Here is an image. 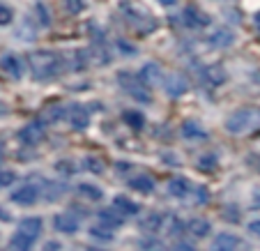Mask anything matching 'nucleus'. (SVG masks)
Here are the masks:
<instances>
[{"mask_svg": "<svg viewBox=\"0 0 260 251\" xmlns=\"http://www.w3.org/2000/svg\"><path fill=\"white\" fill-rule=\"evenodd\" d=\"M249 159H255V162H258V164H253V166H255V168H258V171H260V157H249Z\"/></svg>", "mask_w": 260, "mask_h": 251, "instance_id": "47", "label": "nucleus"}, {"mask_svg": "<svg viewBox=\"0 0 260 251\" xmlns=\"http://www.w3.org/2000/svg\"><path fill=\"white\" fill-rule=\"evenodd\" d=\"M14 180H16V173H12V171H3V173H0V187H10Z\"/></svg>", "mask_w": 260, "mask_h": 251, "instance_id": "33", "label": "nucleus"}, {"mask_svg": "<svg viewBox=\"0 0 260 251\" xmlns=\"http://www.w3.org/2000/svg\"><path fill=\"white\" fill-rule=\"evenodd\" d=\"M99 224H104V226H108V228H120L124 224V214L122 212H118L113 207V210H111V207H106V210H99Z\"/></svg>", "mask_w": 260, "mask_h": 251, "instance_id": "10", "label": "nucleus"}, {"mask_svg": "<svg viewBox=\"0 0 260 251\" xmlns=\"http://www.w3.org/2000/svg\"><path fill=\"white\" fill-rule=\"evenodd\" d=\"M35 10H37V14H40L42 25H49V23H51V19H49V12H46V7L42 5V3H40V5H37V7H35Z\"/></svg>", "mask_w": 260, "mask_h": 251, "instance_id": "36", "label": "nucleus"}, {"mask_svg": "<svg viewBox=\"0 0 260 251\" xmlns=\"http://www.w3.org/2000/svg\"><path fill=\"white\" fill-rule=\"evenodd\" d=\"M64 5H67V10L72 12V14H79V12H83L85 0H64Z\"/></svg>", "mask_w": 260, "mask_h": 251, "instance_id": "31", "label": "nucleus"}, {"mask_svg": "<svg viewBox=\"0 0 260 251\" xmlns=\"http://www.w3.org/2000/svg\"><path fill=\"white\" fill-rule=\"evenodd\" d=\"M168 194L175 198H184L189 194V180L187 177H173L168 182Z\"/></svg>", "mask_w": 260, "mask_h": 251, "instance_id": "17", "label": "nucleus"}, {"mask_svg": "<svg viewBox=\"0 0 260 251\" xmlns=\"http://www.w3.org/2000/svg\"><path fill=\"white\" fill-rule=\"evenodd\" d=\"M249 231L253 233V235H258V237H260V219H255V222H251V224H249Z\"/></svg>", "mask_w": 260, "mask_h": 251, "instance_id": "39", "label": "nucleus"}, {"mask_svg": "<svg viewBox=\"0 0 260 251\" xmlns=\"http://www.w3.org/2000/svg\"><path fill=\"white\" fill-rule=\"evenodd\" d=\"M44 136L46 134H44L42 122H30L19 132V141H23L25 145H37L40 141H44Z\"/></svg>", "mask_w": 260, "mask_h": 251, "instance_id": "7", "label": "nucleus"}, {"mask_svg": "<svg viewBox=\"0 0 260 251\" xmlns=\"http://www.w3.org/2000/svg\"><path fill=\"white\" fill-rule=\"evenodd\" d=\"M118 49L122 51L124 55H136V46L129 44V42H124V40H118Z\"/></svg>", "mask_w": 260, "mask_h": 251, "instance_id": "35", "label": "nucleus"}, {"mask_svg": "<svg viewBox=\"0 0 260 251\" xmlns=\"http://www.w3.org/2000/svg\"><path fill=\"white\" fill-rule=\"evenodd\" d=\"M120 10H122L127 23L132 25V28H136L138 33L147 35V33H152V30H157V21H154L152 12L147 10V7H143L141 3L122 0V3H120Z\"/></svg>", "mask_w": 260, "mask_h": 251, "instance_id": "2", "label": "nucleus"}, {"mask_svg": "<svg viewBox=\"0 0 260 251\" xmlns=\"http://www.w3.org/2000/svg\"><path fill=\"white\" fill-rule=\"evenodd\" d=\"M127 168H132V164H127V162H118V171H127Z\"/></svg>", "mask_w": 260, "mask_h": 251, "instance_id": "43", "label": "nucleus"}, {"mask_svg": "<svg viewBox=\"0 0 260 251\" xmlns=\"http://www.w3.org/2000/svg\"><path fill=\"white\" fill-rule=\"evenodd\" d=\"M42 219L40 217H25L23 222H21V226H19V231H23V233H28V235H32V237H37L42 233Z\"/></svg>", "mask_w": 260, "mask_h": 251, "instance_id": "21", "label": "nucleus"}, {"mask_svg": "<svg viewBox=\"0 0 260 251\" xmlns=\"http://www.w3.org/2000/svg\"><path fill=\"white\" fill-rule=\"evenodd\" d=\"M0 217H3V222H10V214L5 210H0Z\"/></svg>", "mask_w": 260, "mask_h": 251, "instance_id": "45", "label": "nucleus"}, {"mask_svg": "<svg viewBox=\"0 0 260 251\" xmlns=\"http://www.w3.org/2000/svg\"><path fill=\"white\" fill-rule=\"evenodd\" d=\"M0 113H5V104H0Z\"/></svg>", "mask_w": 260, "mask_h": 251, "instance_id": "48", "label": "nucleus"}, {"mask_svg": "<svg viewBox=\"0 0 260 251\" xmlns=\"http://www.w3.org/2000/svg\"><path fill=\"white\" fill-rule=\"evenodd\" d=\"M90 237H94V240H99V242H111V240H113V228L104 226V224L92 226V228H90Z\"/></svg>", "mask_w": 260, "mask_h": 251, "instance_id": "25", "label": "nucleus"}, {"mask_svg": "<svg viewBox=\"0 0 260 251\" xmlns=\"http://www.w3.org/2000/svg\"><path fill=\"white\" fill-rule=\"evenodd\" d=\"M182 136L189 138V141H203V138H207V132L198 122H193V120H187V122L182 124Z\"/></svg>", "mask_w": 260, "mask_h": 251, "instance_id": "15", "label": "nucleus"}, {"mask_svg": "<svg viewBox=\"0 0 260 251\" xmlns=\"http://www.w3.org/2000/svg\"><path fill=\"white\" fill-rule=\"evenodd\" d=\"M177 249H187V251H191V249H193V244H189V242H177Z\"/></svg>", "mask_w": 260, "mask_h": 251, "instance_id": "41", "label": "nucleus"}, {"mask_svg": "<svg viewBox=\"0 0 260 251\" xmlns=\"http://www.w3.org/2000/svg\"><path fill=\"white\" fill-rule=\"evenodd\" d=\"M141 76L143 81H145L147 85H150V88H152V85H157V83H164V72H161V67H159L157 62H145L141 67Z\"/></svg>", "mask_w": 260, "mask_h": 251, "instance_id": "8", "label": "nucleus"}, {"mask_svg": "<svg viewBox=\"0 0 260 251\" xmlns=\"http://www.w3.org/2000/svg\"><path fill=\"white\" fill-rule=\"evenodd\" d=\"M53 228L60 233H76L79 231V222L72 214H58V217H53Z\"/></svg>", "mask_w": 260, "mask_h": 251, "instance_id": "14", "label": "nucleus"}, {"mask_svg": "<svg viewBox=\"0 0 260 251\" xmlns=\"http://www.w3.org/2000/svg\"><path fill=\"white\" fill-rule=\"evenodd\" d=\"M12 201H14L16 205H32V203L37 201V187H35V184H23V187H19L12 194Z\"/></svg>", "mask_w": 260, "mask_h": 251, "instance_id": "9", "label": "nucleus"}, {"mask_svg": "<svg viewBox=\"0 0 260 251\" xmlns=\"http://www.w3.org/2000/svg\"><path fill=\"white\" fill-rule=\"evenodd\" d=\"M214 249H221V251H231V249H237L240 246V237L233 235V233H219L214 240Z\"/></svg>", "mask_w": 260, "mask_h": 251, "instance_id": "16", "label": "nucleus"}, {"mask_svg": "<svg viewBox=\"0 0 260 251\" xmlns=\"http://www.w3.org/2000/svg\"><path fill=\"white\" fill-rule=\"evenodd\" d=\"M83 164H85V171H94V173H102V171H104V166L99 164V159L85 157V159H83Z\"/></svg>", "mask_w": 260, "mask_h": 251, "instance_id": "32", "label": "nucleus"}, {"mask_svg": "<svg viewBox=\"0 0 260 251\" xmlns=\"http://www.w3.org/2000/svg\"><path fill=\"white\" fill-rule=\"evenodd\" d=\"M258 113L253 109H240L226 120V129L231 134H246L249 129H253L258 124Z\"/></svg>", "mask_w": 260, "mask_h": 251, "instance_id": "4", "label": "nucleus"}, {"mask_svg": "<svg viewBox=\"0 0 260 251\" xmlns=\"http://www.w3.org/2000/svg\"><path fill=\"white\" fill-rule=\"evenodd\" d=\"M113 207L118 212H122L124 217H129V214H138V205L134 201H129L127 196H115L113 198Z\"/></svg>", "mask_w": 260, "mask_h": 251, "instance_id": "18", "label": "nucleus"}, {"mask_svg": "<svg viewBox=\"0 0 260 251\" xmlns=\"http://www.w3.org/2000/svg\"><path fill=\"white\" fill-rule=\"evenodd\" d=\"M164 88H166V92L171 95V97H182V95L189 92V81L182 74L173 72V74H166V79H164Z\"/></svg>", "mask_w": 260, "mask_h": 251, "instance_id": "5", "label": "nucleus"}, {"mask_svg": "<svg viewBox=\"0 0 260 251\" xmlns=\"http://www.w3.org/2000/svg\"><path fill=\"white\" fill-rule=\"evenodd\" d=\"M32 242H35L32 235H28V233H23V231H16L14 237L10 240V246L12 249H30Z\"/></svg>", "mask_w": 260, "mask_h": 251, "instance_id": "22", "label": "nucleus"}, {"mask_svg": "<svg viewBox=\"0 0 260 251\" xmlns=\"http://www.w3.org/2000/svg\"><path fill=\"white\" fill-rule=\"evenodd\" d=\"M143 249H157V246H159V242H152V240H150V242H143Z\"/></svg>", "mask_w": 260, "mask_h": 251, "instance_id": "40", "label": "nucleus"}, {"mask_svg": "<svg viewBox=\"0 0 260 251\" xmlns=\"http://www.w3.org/2000/svg\"><path fill=\"white\" fill-rule=\"evenodd\" d=\"M184 231V226H182V222H177V219H173V226H171V235L173 237H177L180 233Z\"/></svg>", "mask_w": 260, "mask_h": 251, "instance_id": "38", "label": "nucleus"}, {"mask_svg": "<svg viewBox=\"0 0 260 251\" xmlns=\"http://www.w3.org/2000/svg\"><path fill=\"white\" fill-rule=\"evenodd\" d=\"M28 65L32 69L35 79H40V81L53 79V76L60 74V69H62V60L53 51H35V53L28 55Z\"/></svg>", "mask_w": 260, "mask_h": 251, "instance_id": "1", "label": "nucleus"}, {"mask_svg": "<svg viewBox=\"0 0 260 251\" xmlns=\"http://www.w3.org/2000/svg\"><path fill=\"white\" fill-rule=\"evenodd\" d=\"M46 249H49V251H53V249L58 251L60 249V242H49V244H46Z\"/></svg>", "mask_w": 260, "mask_h": 251, "instance_id": "42", "label": "nucleus"}, {"mask_svg": "<svg viewBox=\"0 0 260 251\" xmlns=\"http://www.w3.org/2000/svg\"><path fill=\"white\" fill-rule=\"evenodd\" d=\"M210 42L216 46V49H226V46H231L233 42H235V35H233L231 30H216V33L210 37Z\"/></svg>", "mask_w": 260, "mask_h": 251, "instance_id": "20", "label": "nucleus"}, {"mask_svg": "<svg viewBox=\"0 0 260 251\" xmlns=\"http://www.w3.org/2000/svg\"><path fill=\"white\" fill-rule=\"evenodd\" d=\"M62 192H64V187H55V184H49V192H46V198H49V201H53V198H58Z\"/></svg>", "mask_w": 260, "mask_h": 251, "instance_id": "37", "label": "nucleus"}, {"mask_svg": "<svg viewBox=\"0 0 260 251\" xmlns=\"http://www.w3.org/2000/svg\"><path fill=\"white\" fill-rule=\"evenodd\" d=\"M203 79H205L212 88H216V85H221L226 81V69L221 67V65H210V67L203 69Z\"/></svg>", "mask_w": 260, "mask_h": 251, "instance_id": "12", "label": "nucleus"}, {"mask_svg": "<svg viewBox=\"0 0 260 251\" xmlns=\"http://www.w3.org/2000/svg\"><path fill=\"white\" fill-rule=\"evenodd\" d=\"M182 21H184V25H189V28H203V25L210 23V16L198 10L196 5H189L182 12Z\"/></svg>", "mask_w": 260, "mask_h": 251, "instance_id": "6", "label": "nucleus"}, {"mask_svg": "<svg viewBox=\"0 0 260 251\" xmlns=\"http://www.w3.org/2000/svg\"><path fill=\"white\" fill-rule=\"evenodd\" d=\"M12 10L10 7H5V5H0V25H7V23H12Z\"/></svg>", "mask_w": 260, "mask_h": 251, "instance_id": "34", "label": "nucleus"}, {"mask_svg": "<svg viewBox=\"0 0 260 251\" xmlns=\"http://www.w3.org/2000/svg\"><path fill=\"white\" fill-rule=\"evenodd\" d=\"M44 118L51 120V122H53V120H62L64 118V109H62V106H51V109L46 111Z\"/></svg>", "mask_w": 260, "mask_h": 251, "instance_id": "30", "label": "nucleus"}, {"mask_svg": "<svg viewBox=\"0 0 260 251\" xmlns=\"http://www.w3.org/2000/svg\"><path fill=\"white\" fill-rule=\"evenodd\" d=\"M129 187L136 189V192H141V194H150L154 189V182H152V177L150 175H136V177L129 180Z\"/></svg>", "mask_w": 260, "mask_h": 251, "instance_id": "19", "label": "nucleus"}, {"mask_svg": "<svg viewBox=\"0 0 260 251\" xmlns=\"http://www.w3.org/2000/svg\"><path fill=\"white\" fill-rule=\"evenodd\" d=\"M193 198H196L198 205H205V203L210 201V189L203 187V184H201V187H196V189H193Z\"/></svg>", "mask_w": 260, "mask_h": 251, "instance_id": "29", "label": "nucleus"}, {"mask_svg": "<svg viewBox=\"0 0 260 251\" xmlns=\"http://www.w3.org/2000/svg\"><path fill=\"white\" fill-rule=\"evenodd\" d=\"M216 164H219L216 154H203V157L198 159V168H201V171H214Z\"/></svg>", "mask_w": 260, "mask_h": 251, "instance_id": "28", "label": "nucleus"}, {"mask_svg": "<svg viewBox=\"0 0 260 251\" xmlns=\"http://www.w3.org/2000/svg\"><path fill=\"white\" fill-rule=\"evenodd\" d=\"M0 67L5 69L7 74H12L14 79H21V74H23V65H21V60L16 58L14 53H5L3 58H0Z\"/></svg>", "mask_w": 260, "mask_h": 251, "instance_id": "11", "label": "nucleus"}, {"mask_svg": "<svg viewBox=\"0 0 260 251\" xmlns=\"http://www.w3.org/2000/svg\"><path fill=\"white\" fill-rule=\"evenodd\" d=\"M161 224H164V217L159 214V212H152V214L143 222V228H145V231H150V233H154V231H159V228H161Z\"/></svg>", "mask_w": 260, "mask_h": 251, "instance_id": "27", "label": "nucleus"}, {"mask_svg": "<svg viewBox=\"0 0 260 251\" xmlns=\"http://www.w3.org/2000/svg\"><path fill=\"white\" fill-rule=\"evenodd\" d=\"M79 194L88 196L90 201H99V198H102V189L94 187V184H90V182H81L79 184Z\"/></svg>", "mask_w": 260, "mask_h": 251, "instance_id": "26", "label": "nucleus"}, {"mask_svg": "<svg viewBox=\"0 0 260 251\" xmlns=\"http://www.w3.org/2000/svg\"><path fill=\"white\" fill-rule=\"evenodd\" d=\"M157 3H161V5H166V7H171V5H175L177 0H157Z\"/></svg>", "mask_w": 260, "mask_h": 251, "instance_id": "44", "label": "nucleus"}, {"mask_svg": "<svg viewBox=\"0 0 260 251\" xmlns=\"http://www.w3.org/2000/svg\"><path fill=\"white\" fill-rule=\"evenodd\" d=\"M69 122H72V127L74 129H85L88 127V122H90V115H88V111L83 109V106H72V111H69Z\"/></svg>", "mask_w": 260, "mask_h": 251, "instance_id": "13", "label": "nucleus"}, {"mask_svg": "<svg viewBox=\"0 0 260 251\" xmlns=\"http://www.w3.org/2000/svg\"><path fill=\"white\" fill-rule=\"evenodd\" d=\"M255 28L260 30V12H258V14H255Z\"/></svg>", "mask_w": 260, "mask_h": 251, "instance_id": "46", "label": "nucleus"}, {"mask_svg": "<svg viewBox=\"0 0 260 251\" xmlns=\"http://www.w3.org/2000/svg\"><path fill=\"white\" fill-rule=\"evenodd\" d=\"M210 222L207 219H201V217H196V219H191L189 222V233L191 235H196V237H205L207 233H210Z\"/></svg>", "mask_w": 260, "mask_h": 251, "instance_id": "23", "label": "nucleus"}, {"mask_svg": "<svg viewBox=\"0 0 260 251\" xmlns=\"http://www.w3.org/2000/svg\"><path fill=\"white\" fill-rule=\"evenodd\" d=\"M118 83L122 85L124 92L132 95L136 102H141V104H150V102H152L150 85H147L138 74H132V72H120V74H118Z\"/></svg>", "mask_w": 260, "mask_h": 251, "instance_id": "3", "label": "nucleus"}, {"mask_svg": "<svg viewBox=\"0 0 260 251\" xmlns=\"http://www.w3.org/2000/svg\"><path fill=\"white\" fill-rule=\"evenodd\" d=\"M122 120L129 124L132 129H143L145 127V118H143V113H138V111H124L122 113Z\"/></svg>", "mask_w": 260, "mask_h": 251, "instance_id": "24", "label": "nucleus"}]
</instances>
